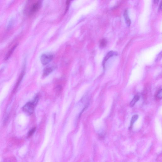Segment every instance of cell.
Returning <instances> with one entry per match:
<instances>
[{
	"instance_id": "1",
	"label": "cell",
	"mask_w": 162,
	"mask_h": 162,
	"mask_svg": "<svg viewBox=\"0 0 162 162\" xmlns=\"http://www.w3.org/2000/svg\"><path fill=\"white\" fill-rule=\"evenodd\" d=\"M35 106L32 102H28L23 107V111L28 115H31L34 112Z\"/></svg>"
},
{
	"instance_id": "2",
	"label": "cell",
	"mask_w": 162,
	"mask_h": 162,
	"mask_svg": "<svg viewBox=\"0 0 162 162\" xmlns=\"http://www.w3.org/2000/svg\"><path fill=\"white\" fill-rule=\"evenodd\" d=\"M53 58V55L50 54H43L41 57V61L43 65L48 64L51 62Z\"/></svg>"
},
{
	"instance_id": "3",
	"label": "cell",
	"mask_w": 162,
	"mask_h": 162,
	"mask_svg": "<svg viewBox=\"0 0 162 162\" xmlns=\"http://www.w3.org/2000/svg\"><path fill=\"white\" fill-rule=\"evenodd\" d=\"M42 5L41 1L35 2L31 5L29 10V13L30 15L33 14L39 10Z\"/></svg>"
},
{
	"instance_id": "4",
	"label": "cell",
	"mask_w": 162,
	"mask_h": 162,
	"mask_svg": "<svg viewBox=\"0 0 162 162\" xmlns=\"http://www.w3.org/2000/svg\"><path fill=\"white\" fill-rule=\"evenodd\" d=\"M117 54V53L115 52H114L113 51H110V52L108 53L107 54V55L105 56V57H104V60L103 61V64L104 66L105 65V62L106 61H107V60L110 58V57H112L113 56H114V55H116Z\"/></svg>"
},
{
	"instance_id": "5",
	"label": "cell",
	"mask_w": 162,
	"mask_h": 162,
	"mask_svg": "<svg viewBox=\"0 0 162 162\" xmlns=\"http://www.w3.org/2000/svg\"><path fill=\"white\" fill-rule=\"evenodd\" d=\"M124 16L125 19L126 23L128 27L130 26L131 24V22L130 18H129L128 14V12L127 10H125L124 13Z\"/></svg>"
},
{
	"instance_id": "6",
	"label": "cell",
	"mask_w": 162,
	"mask_h": 162,
	"mask_svg": "<svg viewBox=\"0 0 162 162\" xmlns=\"http://www.w3.org/2000/svg\"><path fill=\"white\" fill-rule=\"evenodd\" d=\"M17 44H16L13 46V47H12L11 49H10L8 52L7 53V54L6 55V56H5V58H4V60H8L9 58H10V56H11V55L13 53L14 51L16 48L17 47Z\"/></svg>"
},
{
	"instance_id": "7",
	"label": "cell",
	"mask_w": 162,
	"mask_h": 162,
	"mask_svg": "<svg viewBox=\"0 0 162 162\" xmlns=\"http://www.w3.org/2000/svg\"><path fill=\"white\" fill-rule=\"evenodd\" d=\"M54 68L52 67H46L44 69L43 72V75L44 76H47L53 71Z\"/></svg>"
},
{
	"instance_id": "8",
	"label": "cell",
	"mask_w": 162,
	"mask_h": 162,
	"mask_svg": "<svg viewBox=\"0 0 162 162\" xmlns=\"http://www.w3.org/2000/svg\"><path fill=\"white\" fill-rule=\"evenodd\" d=\"M139 99L140 97L138 95L135 96L130 103V107H133V106H134L136 103L139 100Z\"/></svg>"
},
{
	"instance_id": "9",
	"label": "cell",
	"mask_w": 162,
	"mask_h": 162,
	"mask_svg": "<svg viewBox=\"0 0 162 162\" xmlns=\"http://www.w3.org/2000/svg\"><path fill=\"white\" fill-rule=\"evenodd\" d=\"M138 118V115H134L132 116L131 119V122H130V126L129 128H132L133 124L137 120Z\"/></svg>"
},
{
	"instance_id": "10",
	"label": "cell",
	"mask_w": 162,
	"mask_h": 162,
	"mask_svg": "<svg viewBox=\"0 0 162 162\" xmlns=\"http://www.w3.org/2000/svg\"><path fill=\"white\" fill-rule=\"evenodd\" d=\"M107 40L105 39H103L100 41V45L102 47H104L107 45Z\"/></svg>"
},
{
	"instance_id": "11",
	"label": "cell",
	"mask_w": 162,
	"mask_h": 162,
	"mask_svg": "<svg viewBox=\"0 0 162 162\" xmlns=\"http://www.w3.org/2000/svg\"><path fill=\"white\" fill-rule=\"evenodd\" d=\"M36 128H34L31 129V130L29 131V132L28 134V137H31V136L34 134V132H35V131H36Z\"/></svg>"
},
{
	"instance_id": "12",
	"label": "cell",
	"mask_w": 162,
	"mask_h": 162,
	"mask_svg": "<svg viewBox=\"0 0 162 162\" xmlns=\"http://www.w3.org/2000/svg\"><path fill=\"white\" fill-rule=\"evenodd\" d=\"M157 98L160 99H162V90L161 89L159 91L157 95Z\"/></svg>"
},
{
	"instance_id": "13",
	"label": "cell",
	"mask_w": 162,
	"mask_h": 162,
	"mask_svg": "<svg viewBox=\"0 0 162 162\" xmlns=\"http://www.w3.org/2000/svg\"><path fill=\"white\" fill-rule=\"evenodd\" d=\"M38 96H37L35 97L34 100H33V101H32V103L34 104V105H35V106L37 105V103L38 102Z\"/></svg>"
},
{
	"instance_id": "14",
	"label": "cell",
	"mask_w": 162,
	"mask_h": 162,
	"mask_svg": "<svg viewBox=\"0 0 162 162\" xmlns=\"http://www.w3.org/2000/svg\"><path fill=\"white\" fill-rule=\"evenodd\" d=\"M70 1H67L66 2V10L65 12H66L68 10V9H69V5L70 4Z\"/></svg>"
},
{
	"instance_id": "15",
	"label": "cell",
	"mask_w": 162,
	"mask_h": 162,
	"mask_svg": "<svg viewBox=\"0 0 162 162\" xmlns=\"http://www.w3.org/2000/svg\"><path fill=\"white\" fill-rule=\"evenodd\" d=\"M162 57V52H161V53H160L159 54V55L158 56V57H157V59H156V61H158V60H159V58L161 59V57Z\"/></svg>"
},
{
	"instance_id": "16",
	"label": "cell",
	"mask_w": 162,
	"mask_h": 162,
	"mask_svg": "<svg viewBox=\"0 0 162 162\" xmlns=\"http://www.w3.org/2000/svg\"><path fill=\"white\" fill-rule=\"evenodd\" d=\"M162 1H161V3H160V6H159V10H162Z\"/></svg>"
},
{
	"instance_id": "17",
	"label": "cell",
	"mask_w": 162,
	"mask_h": 162,
	"mask_svg": "<svg viewBox=\"0 0 162 162\" xmlns=\"http://www.w3.org/2000/svg\"><path fill=\"white\" fill-rule=\"evenodd\" d=\"M159 2L158 0H154V3L156 4L158 3V2Z\"/></svg>"
}]
</instances>
